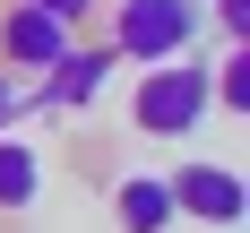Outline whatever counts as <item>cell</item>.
I'll return each instance as SVG.
<instances>
[{
	"mask_svg": "<svg viewBox=\"0 0 250 233\" xmlns=\"http://www.w3.org/2000/svg\"><path fill=\"white\" fill-rule=\"evenodd\" d=\"M207 112H216V95H207V61H147L138 69V86H129V129L138 138H190V129H207Z\"/></svg>",
	"mask_w": 250,
	"mask_h": 233,
	"instance_id": "cell-1",
	"label": "cell"
},
{
	"mask_svg": "<svg viewBox=\"0 0 250 233\" xmlns=\"http://www.w3.org/2000/svg\"><path fill=\"white\" fill-rule=\"evenodd\" d=\"M164 190H173V216L216 225V233H233L250 216V181L233 173V164H181V173H164Z\"/></svg>",
	"mask_w": 250,
	"mask_h": 233,
	"instance_id": "cell-3",
	"label": "cell"
},
{
	"mask_svg": "<svg viewBox=\"0 0 250 233\" xmlns=\"http://www.w3.org/2000/svg\"><path fill=\"white\" fill-rule=\"evenodd\" d=\"M35 199H43V155L0 129V207L18 216V207H35Z\"/></svg>",
	"mask_w": 250,
	"mask_h": 233,
	"instance_id": "cell-7",
	"label": "cell"
},
{
	"mask_svg": "<svg viewBox=\"0 0 250 233\" xmlns=\"http://www.w3.org/2000/svg\"><path fill=\"white\" fill-rule=\"evenodd\" d=\"M207 95H216V112H250V43H233L225 61H207Z\"/></svg>",
	"mask_w": 250,
	"mask_h": 233,
	"instance_id": "cell-8",
	"label": "cell"
},
{
	"mask_svg": "<svg viewBox=\"0 0 250 233\" xmlns=\"http://www.w3.org/2000/svg\"><path fill=\"white\" fill-rule=\"evenodd\" d=\"M104 86H112V43H69L26 95H35V112H86Z\"/></svg>",
	"mask_w": 250,
	"mask_h": 233,
	"instance_id": "cell-4",
	"label": "cell"
},
{
	"mask_svg": "<svg viewBox=\"0 0 250 233\" xmlns=\"http://www.w3.org/2000/svg\"><path fill=\"white\" fill-rule=\"evenodd\" d=\"M216 26H225V43H250V0H216Z\"/></svg>",
	"mask_w": 250,
	"mask_h": 233,
	"instance_id": "cell-9",
	"label": "cell"
},
{
	"mask_svg": "<svg viewBox=\"0 0 250 233\" xmlns=\"http://www.w3.org/2000/svg\"><path fill=\"white\" fill-rule=\"evenodd\" d=\"M199 0H121L112 9V61H181V52L199 43Z\"/></svg>",
	"mask_w": 250,
	"mask_h": 233,
	"instance_id": "cell-2",
	"label": "cell"
},
{
	"mask_svg": "<svg viewBox=\"0 0 250 233\" xmlns=\"http://www.w3.org/2000/svg\"><path fill=\"white\" fill-rule=\"evenodd\" d=\"M35 9H52L61 26H86V18H95V0H35Z\"/></svg>",
	"mask_w": 250,
	"mask_h": 233,
	"instance_id": "cell-10",
	"label": "cell"
},
{
	"mask_svg": "<svg viewBox=\"0 0 250 233\" xmlns=\"http://www.w3.org/2000/svg\"><path fill=\"white\" fill-rule=\"evenodd\" d=\"M69 43H78V26H61L52 9H35V0H18V9L0 18V61H18L26 78H43Z\"/></svg>",
	"mask_w": 250,
	"mask_h": 233,
	"instance_id": "cell-5",
	"label": "cell"
},
{
	"mask_svg": "<svg viewBox=\"0 0 250 233\" xmlns=\"http://www.w3.org/2000/svg\"><path fill=\"white\" fill-rule=\"evenodd\" d=\"M112 216H121V233H164V225H173L164 173H121V181H112Z\"/></svg>",
	"mask_w": 250,
	"mask_h": 233,
	"instance_id": "cell-6",
	"label": "cell"
},
{
	"mask_svg": "<svg viewBox=\"0 0 250 233\" xmlns=\"http://www.w3.org/2000/svg\"><path fill=\"white\" fill-rule=\"evenodd\" d=\"M18 112H35V95H18V86H9V69H0V129L18 121Z\"/></svg>",
	"mask_w": 250,
	"mask_h": 233,
	"instance_id": "cell-11",
	"label": "cell"
}]
</instances>
